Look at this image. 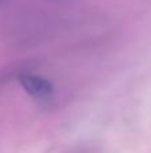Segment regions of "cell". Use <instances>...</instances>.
Instances as JSON below:
<instances>
[{
    "label": "cell",
    "mask_w": 151,
    "mask_h": 153,
    "mask_svg": "<svg viewBox=\"0 0 151 153\" xmlns=\"http://www.w3.org/2000/svg\"><path fill=\"white\" fill-rule=\"evenodd\" d=\"M18 81L27 94L36 100H47L54 94V85L47 78L35 74H19Z\"/></svg>",
    "instance_id": "1"
},
{
    "label": "cell",
    "mask_w": 151,
    "mask_h": 153,
    "mask_svg": "<svg viewBox=\"0 0 151 153\" xmlns=\"http://www.w3.org/2000/svg\"><path fill=\"white\" fill-rule=\"evenodd\" d=\"M1 1H3V0H0V4H1Z\"/></svg>",
    "instance_id": "2"
}]
</instances>
